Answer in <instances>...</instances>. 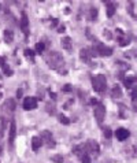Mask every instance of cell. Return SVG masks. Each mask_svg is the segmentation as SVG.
<instances>
[{
    "mask_svg": "<svg viewBox=\"0 0 137 163\" xmlns=\"http://www.w3.org/2000/svg\"><path fill=\"white\" fill-rule=\"evenodd\" d=\"M40 140H41V143H44L48 148H55V145H56V143H55V140H54V136H52V133H51L50 130L41 132Z\"/></svg>",
    "mask_w": 137,
    "mask_h": 163,
    "instance_id": "obj_3",
    "label": "cell"
},
{
    "mask_svg": "<svg viewBox=\"0 0 137 163\" xmlns=\"http://www.w3.org/2000/svg\"><path fill=\"white\" fill-rule=\"evenodd\" d=\"M65 30H66V28H65V26H63V25H62L60 28L58 29V33H63V32H65Z\"/></svg>",
    "mask_w": 137,
    "mask_h": 163,
    "instance_id": "obj_31",
    "label": "cell"
},
{
    "mask_svg": "<svg viewBox=\"0 0 137 163\" xmlns=\"http://www.w3.org/2000/svg\"><path fill=\"white\" fill-rule=\"evenodd\" d=\"M21 29L26 36L29 34V18H28L25 11L21 14Z\"/></svg>",
    "mask_w": 137,
    "mask_h": 163,
    "instance_id": "obj_8",
    "label": "cell"
},
{
    "mask_svg": "<svg viewBox=\"0 0 137 163\" xmlns=\"http://www.w3.org/2000/svg\"><path fill=\"white\" fill-rule=\"evenodd\" d=\"M93 115L96 118L99 124H101L104 121V117H106V106L103 103H98L96 106H93Z\"/></svg>",
    "mask_w": 137,
    "mask_h": 163,
    "instance_id": "obj_4",
    "label": "cell"
},
{
    "mask_svg": "<svg viewBox=\"0 0 137 163\" xmlns=\"http://www.w3.org/2000/svg\"><path fill=\"white\" fill-rule=\"evenodd\" d=\"M62 47L65 48L66 51H71V48H73V43H71V39L70 37H62Z\"/></svg>",
    "mask_w": 137,
    "mask_h": 163,
    "instance_id": "obj_13",
    "label": "cell"
},
{
    "mask_svg": "<svg viewBox=\"0 0 137 163\" xmlns=\"http://www.w3.org/2000/svg\"><path fill=\"white\" fill-rule=\"evenodd\" d=\"M89 19H90V21H96V19H98V8L90 7V10H89Z\"/></svg>",
    "mask_w": 137,
    "mask_h": 163,
    "instance_id": "obj_17",
    "label": "cell"
},
{
    "mask_svg": "<svg viewBox=\"0 0 137 163\" xmlns=\"http://www.w3.org/2000/svg\"><path fill=\"white\" fill-rule=\"evenodd\" d=\"M51 160L55 163H62L63 162V156L62 155H54V156H51Z\"/></svg>",
    "mask_w": 137,
    "mask_h": 163,
    "instance_id": "obj_23",
    "label": "cell"
},
{
    "mask_svg": "<svg viewBox=\"0 0 137 163\" xmlns=\"http://www.w3.org/2000/svg\"><path fill=\"white\" fill-rule=\"evenodd\" d=\"M129 136H130V132L125 128H119L115 130V137H117V140H119V141H123V140L129 138Z\"/></svg>",
    "mask_w": 137,
    "mask_h": 163,
    "instance_id": "obj_9",
    "label": "cell"
},
{
    "mask_svg": "<svg viewBox=\"0 0 137 163\" xmlns=\"http://www.w3.org/2000/svg\"><path fill=\"white\" fill-rule=\"evenodd\" d=\"M93 51L96 52V55H100V56H110V55H112L111 47H106L101 43H99L96 47H93Z\"/></svg>",
    "mask_w": 137,
    "mask_h": 163,
    "instance_id": "obj_5",
    "label": "cell"
},
{
    "mask_svg": "<svg viewBox=\"0 0 137 163\" xmlns=\"http://www.w3.org/2000/svg\"><path fill=\"white\" fill-rule=\"evenodd\" d=\"M79 58H81V60L82 62H89L90 60V51L89 48H82V50L79 51Z\"/></svg>",
    "mask_w": 137,
    "mask_h": 163,
    "instance_id": "obj_12",
    "label": "cell"
},
{
    "mask_svg": "<svg viewBox=\"0 0 137 163\" xmlns=\"http://www.w3.org/2000/svg\"><path fill=\"white\" fill-rule=\"evenodd\" d=\"M12 40H14V33L11 32V30H6V32H4V41L7 44H11Z\"/></svg>",
    "mask_w": 137,
    "mask_h": 163,
    "instance_id": "obj_16",
    "label": "cell"
},
{
    "mask_svg": "<svg viewBox=\"0 0 137 163\" xmlns=\"http://www.w3.org/2000/svg\"><path fill=\"white\" fill-rule=\"evenodd\" d=\"M59 121H60L63 125H68V124H70V119H68L67 117H65V115H62V114L59 115Z\"/></svg>",
    "mask_w": 137,
    "mask_h": 163,
    "instance_id": "obj_26",
    "label": "cell"
},
{
    "mask_svg": "<svg viewBox=\"0 0 137 163\" xmlns=\"http://www.w3.org/2000/svg\"><path fill=\"white\" fill-rule=\"evenodd\" d=\"M7 107L10 108L11 111H14V110H15V107H17V103H15V100H14V99H8V100H7Z\"/></svg>",
    "mask_w": 137,
    "mask_h": 163,
    "instance_id": "obj_22",
    "label": "cell"
},
{
    "mask_svg": "<svg viewBox=\"0 0 137 163\" xmlns=\"http://www.w3.org/2000/svg\"><path fill=\"white\" fill-rule=\"evenodd\" d=\"M52 25H54V26L58 25V19H54V21H52Z\"/></svg>",
    "mask_w": 137,
    "mask_h": 163,
    "instance_id": "obj_34",
    "label": "cell"
},
{
    "mask_svg": "<svg viewBox=\"0 0 137 163\" xmlns=\"http://www.w3.org/2000/svg\"><path fill=\"white\" fill-rule=\"evenodd\" d=\"M41 145H43V143H41L40 137H39V136H34V137L32 138V148H33V151H39Z\"/></svg>",
    "mask_w": 137,
    "mask_h": 163,
    "instance_id": "obj_15",
    "label": "cell"
},
{
    "mask_svg": "<svg viewBox=\"0 0 137 163\" xmlns=\"http://www.w3.org/2000/svg\"><path fill=\"white\" fill-rule=\"evenodd\" d=\"M0 153H1V147H0Z\"/></svg>",
    "mask_w": 137,
    "mask_h": 163,
    "instance_id": "obj_35",
    "label": "cell"
},
{
    "mask_svg": "<svg viewBox=\"0 0 137 163\" xmlns=\"http://www.w3.org/2000/svg\"><path fill=\"white\" fill-rule=\"evenodd\" d=\"M106 8H107V17L108 18L114 17L115 10H117V4L114 1H106Z\"/></svg>",
    "mask_w": 137,
    "mask_h": 163,
    "instance_id": "obj_11",
    "label": "cell"
},
{
    "mask_svg": "<svg viewBox=\"0 0 137 163\" xmlns=\"http://www.w3.org/2000/svg\"><path fill=\"white\" fill-rule=\"evenodd\" d=\"M34 48H36V52H37V53H43V52H44V48H45V45H44V43H37L36 45H34Z\"/></svg>",
    "mask_w": 137,
    "mask_h": 163,
    "instance_id": "obj_21",
    "label": "cell"
},
{
    "mask_svg": "<svg viewBox=\"0 0 137 163\" xmlns=\"http://www.w3.org/2000/svg\"><path fill=\"white\" fill-rule=\"evenodd\" d=\"M47 63L50 64L52 69H55V70H58L59 73H60V66H63L65 62H63V58H62L58 52H52V53H50V56L47 58Z\"/></svg>",
    "mask_w": 137,
    "mask_h": 163,
    "instance_id": "obj_2",
    "label": "cell"
},
{
    "mask_svg": "<svg viewBox=\"0 0 137 163\" xmlns=\"http://www.w3.org/2000/svg\"><path fill=\"white\" fill-rule=\"evenodd\" d=\"M103 133H104L106 138H111L112 132H111V129H110V128H104V129H103Z\"/></svg>",
    "mask_w": 137,
    "mask_h": 163,
    "instance_id": "obj_25",
    "label": "cell"
},
{
    "mask_svg": "<svg viewBox=\"0 0 137 163\" xmlns=\"http://www.w3.org/2000/svg\"><path fill=\"white\" fill-rule=\"evenodd\" d=\"M118 40H119V44H121V45H123V47H125V45H128V44H129L130 43V39H129V37H126V36H121V37H118Z\"/></svg>",
    "mask_w": 137,
    "mask_h": 163,
    "instance_id": "obj_19",
    "label": "cell"
},
{
    "mask_svg": "<svg viewBox=\"0 0 137 163\" xmlns=\"http://www.w3.org/2000/svg\"><path fill=\"white\" fill-rule=\"evenodd\" d=\"M79 159H81V163H92V159L89 158L88 153H82V155L79 156Z\"/></svg>",
    "mask_w": 137,
    "mask_h": 163,
    "instance_id": "obj_20",
    "label": "cell"
},
{
    "mask_svg": "<svg viewBox=\"0 0 137 163\" xmlns=\"http://www.w3.org/2000/svg\"><path fill=\"white\" fill-rule=\"evenodd\" d=\"M23 55H25L26 58L33 59V58H34V51H33V50H25V51H23Z\"/></svg>",
    "mask_w": 137,
    "mask_h": 163,
    "instance_id": "obj_24",
    "label": "cell"
},
{
    "mask_svg": "<svg viewBox=\"0 0 137 163\" xmlns=\"http://www.w3.org/2000/svg\"><path fill=\"white\" fill-rule=\"evenodd\" d=\"M103 34L106 36V39H107V40H111V39H112V36H111V32H110V30H107V29H106L104 32H103Z\"/></svg>",
    "mask_w": 137,
    "mask_h": 163,
    "instance_id": "obj_28",
    "label": "cell"
},
{
    "mask_svg": "<svg viewBox=\"0 0 137 163\" xmlns=\"http://www.w3.org/2000/svg\"><path fill=\"white\" fill-rule=\"evenodd\" d=\"M3 69H4V74H6V75H12V71L10 70L8 66H6V63L3 64Z\"/></svg>",
    "mask_w": 137,
    "mask_h": 163,
    "instance_id": "obj_27",
    "label": "cell"
},
{
    "mask_svg": "<svg viewBox=\"0 0 137 163\" xmlns=\"http://www.w3.org/2000/svg\"><path fill=\"white\" fill-rule=\"evenodd\" d=\"M134 80H136L134 77H126L125 80H123V85H125L128 89H129L130 86H132V85L134 84Z\"/></svg>",
    "mask_w": 137,
    "mask_h": 163,
    "instance_id": "obj_18",
    "label": "cell"
},
{
    "mask_svg": "<svg viewBox=\"0 0 137 163\" xmlns=\"http://www.w3.org/2000/svg\"><path fill=\"white\" fill-rule=\"evenodd\" d=\"M98 103H99V102L96 99H90V104H92V106H96Z\"/></svg>",
    "mask_w": 137,
    "mask_h": 163,
    "instance_id": "obj_32",
    "label": "cell"
},
{
    "mask_svg": "<svg viewBox=\"0 0 137 163\" xmlns=\"http://www.w3.org/2000/svg\"><path fill=\"white\" fill-rule=\"evenodd\" d=\"M62 91H63L65 93H70V92H71V85H68V84H67V85L63 86V89H62Z\"/></svg>",
    "mask_w": 137,
    "mask_h": 163,
    "instance_id": "obj_29",
    "label": "cell"
},
{
    "mask_svg": "<svg viewBox=\"0 0 137 163\" xmlns=\"http://www.w3.org/2000/svg\"><path fill=\"white\" fill-rule=\"evenodd\" d=\"M0 97H1V92H0Z\"/></svg>",
    "mask_w": 137,
    "mask_h": 163,
    "instance_id": "obj_36",
    "label": "cell"
},
{
    "mask_svg": "<svg viewBox=\"0 0 137 163\" xmlns=\"http://www.w3.org/2000/svg\"><path fill=\"white\" fill-rule=\"evenodd\" d=\"M84 149H85V152H95V153H99V151H100V148H99V143L93 141V140L88 141L87 144L84 145Z\"/></svg>",
    "mask_w": 137,
    "mask_h": 163,
    "instance_id": "obj_7",
    "label": "cell"
},
{
    "mask_svg": "<svg viewBox=\"0 0 137 163\" xmlns=\"http://www.w3.org/2000/svg\"><path fill=\"white\" fill-rule=\"evenodd\" d=\"M15 136H17V126H15V121H11L10 132H8V141H10V145L11 147H12V144H14Z\"/></svg>",
    "mask_w": 137,
    "mask_h": 163,
    "instance_id": "obj_10",
    "label": "cell"
},
{
    "mask_svg": "<svg viewBox=\"0 0 137 163\" xmlns=\"http://www.w3.org/2000/svg\"><path fill=\"white\" fill-rule=\"evenodd\" d=\"M47 111H48V113H51V111H52V113H55V106H54V104L48 103L47 104Z\"/></svg>",
    "mask_w": 137,
    "mask_h": 163,
    "instance_id": "obj_30",
    "label": "cell"
},
{
    "mask_svg": "<svg viewBox=\"0 0 137 163\" xmlns=\"http://www.w3.org/2000/svg\"><path fill=\"white\" fill-rule=\"evenodd\" d=\"M92 86H93L95 92L103 95L106 91V86H107L106 77L103 74H98V75H95V77H92Z\"/></svg>",
    "mask_w": 137,
    "mask_h": 163,
    "instance_id": "obj_1",
    "label": "cell"
},
{
    "mask_svg": "<svg viewBox=\"0 0 137 163\" xmlns=\"http://www.w3.org/2000/svg\"><path fill=\"white\" fill-rule=\"evenodd\" d=\"M17 97H18V99H19V97H22V91H21V89L17 91Z\"/></svg>",
    "mask_w": 137,
    "mask_h": 163,
    "instance_id": "obj_33",
    "label": "cell"
},
{
    "mask_svg": "<svg viewBox=\"0 0 137 163\" xmlns=\"http://www.w3.org/2000/svg\"><path fill=\"white\" fill-rule=\"evenodd\" d=\"M23 110L26 111H30V110H34V108H37V99L36 97H26L25 100H23Z\"/></svg>",
    "mask_w": 137,
    "mask_h": 163,
    "instance_id": "obj_6",
    "label": "cell"
},
{
    "mask_svg": "<svg viewBox=\"0 0 137 163\" xmlns=\"http://www.w3.org/2000/svg\"><path fill=\"white\" fill-rule=\"evenodd\" d=\"M111 96L114 97V99H119V97H122V89H121V86H119L118 84L112 86V89H111Z\"/></svg>",
    "mask_w": 137,
    "mask_h": 163,
    "instance_id": "obj_14",
    "label": "cell"
}]
</instances>
